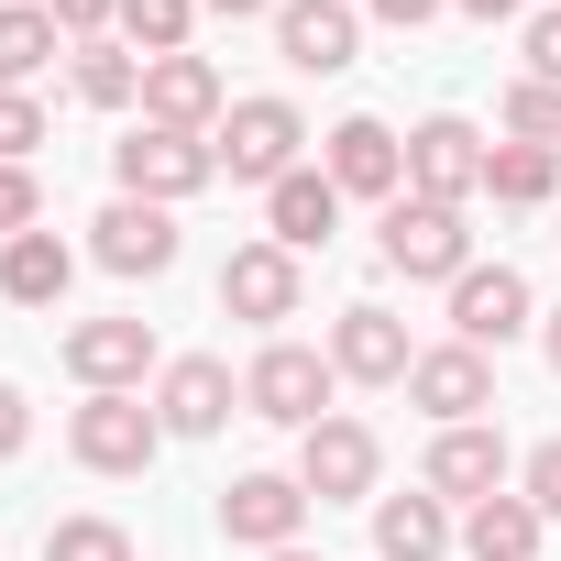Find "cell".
<instances>
[{
	"label": "cell",
	"instance_id": "1",
	"mask_svg": "<svg viewBox=\"0 0 561 561\" xmlns=\"http://www.w3.org/2000/svg\"><path fill=\"white\" fill-rule=\"evenodd\" d=\"M331 397H342V375H331L320 342H287V331H275V342L242 364V419H264V430H320Z\"/></svg>",
	"mask_w": 561,
	"mask_h": 561
},
{
	"label": "cell",
	"instance_id": "2",
	"mask_svg": "<svg viewBox=\"0 0 561 561\" xmlns=\"http://www.w3.org/2000/svg\"><path fill=\"white\" fill-rule=\"evenodd\" d=\"M209 154H220V176H231V187H275V176H298V165H309V122H298V100L253 89V100H231V111H220Z\"/></svg>",
	"mask_w": 561,
	"mask_h": 561
},
{
	"label": "cell",
	"instance_id": "3",
	"mask_svg": "<svg viewBox=\"0 0 561 561\" xmlns=\"http://www.w3.org/2000/svg\"><path fill=\"white\" fill-rule=\"evenodd\" d=\"M375 253L408 275V287H451V275L473 264V220L451 209V198H386V220H375Z\"/></svg>",
	"mask_w": 561,
	"mask_h": 561
},
{
	"label": "cell",
	"instance_id": "4",
	"mask_svg": "<svg viewBox=\"0 0 561 561\" xmlns=\"http://www.w3.org/2000/svg\"><path fill=\"white\" fill-rule=\"evenodd\" d=\"M67 451H78V473L133 484V473H154L165 419H154V397H144V386H133V397H78V408H67Z\"/></svg>",
	"mask_w": 561,
	"mask_h": 561
},
{
	"label": "cell",
	"instance_id": "5",
	"mask_svg": "<svg viewBox=\"0 0 561 561\" xmlns=\"http://www.w3.org/2000/svg\"><path fill=\"white\" fill-rule=\"evenodd\" d=\"M111 176H122V198H154V209H176V198L220 187V154H209V133H165V122H133V133L111 144Z\"/></svg>",
	"mask_w": 561,
	"mask_h": 561
},
{
	"label": "cell",
	"instance_id": "6",
	"mask_svg": "<svg viewBox=\"0 0 561 561\" xmlns=\"http://www.w3.org/2000/svg\"><path fill=\"white\" fill-rule=\"evenodd\" d=\"M298 309H309V264H298L287 242H231V253H220V320H253V331L275 342Z\"/></svg>",
	"mask_w": 561,
	"mask_h": 561
},
{
	"label": "cell",
	"instance_id": "7",
	"mask_svg": "<svg viewBox=\"0 0 561 561\" xmlns=\"http://www.w3.org/2000/svg\"><path fill=\"white\" fill-rule=\"evenodd\" d=\"M298 484L320 495V506H375V484H386V440L364 430V419H320V430H298Z\"/></svg>",
	"mask_w": 561,
	"mask_h": 561
},
{
	"label": "cell",
	"instance_id": "8",
	"mask_svg": "<svg viewBox=\"0 0 561 561\" xmlns=\"http://www.w3.org/2000/svg\"><path fill=\"white\" fill-rule=\"evenodd\" d=\"M320 176L342 187V198H408V133L397 122H375V111H353V122H331L320 133Z\"/></svg>",
	"mask_w": 561,
	"mask_h": 561
},
{
	"label": "cell",
	"instance_id": "9",
	"mask_svg": "<svg viewBox=\"0 0 561 561\" xmlns=\"http://www.w3.org/2000/svg\"><path fill=\"white\" fill-rule=\"evenodd\" d=\"M419 484H430L440 506H484V495H506V484H517V451H506V430H495V419H462V430H430Z\"/></svg>",
	"mask_w": 561,
	"mask_h": 561
},
{
	"label": "cell",
	"instance_id": "10",
	"mask_svg": "<svg viewBox=\"0 0 561 561\" xmlns=\"http://www.w3.org/2000/svg\"><path fill=\"white\" fill-rule=\"evenodd\" d=\"M528 331H539V298H528L517 264H462V275H451V342L506 353V342H528Z\"/></svg>",
	"mask_w": 561,
	"mask_h": 561
},
{
	"label": "cell",
	"instance_id": "11",
	"mask_svg": "<svg viewBox=\"0 0 561 561\" xmlns=\"http://www.w3.org/2000/svg\"><path fill=\"white\" fill-rule=\"evenodd\" d=\"M309 506H320V495H309L298 473H231V484H220V539L253 550V561H264V550H298Z\"/></svg>",
	"mask_w": 561,
	"mask_h": 561
},
{
	"label": "cell",
	"instance_id": "12",
	"mask_svg": "<svg viewBox=\"0 0 561 561\" xmlns=\"http://www.w3.org/2000/svg\"><path fill=\"white\" fill-rule=\"evenodd\" d=\"M484 133L462 122V111H430V122H408V187L419 198H451V209H473L484 198Z\"/></svg>",
	"mask_w": 561,
	"mask_h": 561
},
{
	"label": "cell",
	"instance_id": "13",
	"mask_svg": "<svg viewBox=\"0 0 561 561\" xmlns=\"http://www.w3.org/2000/svg\"><path fill=\"white\" fill-rule=\"evenodd\" d=\"M56 353H67V375H78L89 397H133L144 375H165V353H154V320H122V309H111V320H78Z\"/></svg>",
	"mask_w": 561,
	"mask_h": 561
},
{
	"label": "cell",
	"instance_id": "14",
	"mask_svg": "<svg viewBox=\"0 0 561 561\" xmlns=\"http://www.w3.org/2000/svg\"><path fill=\"white\" fill-rule=\"evenodd\" d=\"M408 408H419L430 430L495 419V353H473V342H430V353L408 364Z\"/></svg>",
	"mask_w": 561,
	"mask_h": 561
},
{
	"label": "cell",
	"instance_id": "15",
	"mask_svg": "<svg viewBox=\"0 0 561 561\" xmlns=\"http://www.w3.org/2000/svg\"><path fill=\"white\" fill-rule=\"evenodd\" d=\"M331 375L342 386H408V364H419V342H408V320L397 309H375V298H353L342 320H331Z\"/></svg>",
	"mask_w": 561,
	"mask_h": 561
},
{
	"label": "cell",
	"instance_id": "16",
	"mask_svg": "<svg viewBox=\"0 0 561 561\" xmlns=\"http://www.w3.org/2000/svg\"><path fill=\"white\" fill-rule=\"evenodd\" d=\"M231 408H242V375H231L220 353H176V364L154 375V419H165V440H209V430H231Z\"/></svg>",
	"mask_w": 561,
	"mask_h": 561
},
{
	"label": "cell",
	"instance_id": "17",
	"mask_svg": "<svg viewBox=\"0 0 561 561\" xmlns=\"http://www.w3.org/2000/svg\"><path fill=\"white\" fill-rule=\"evenodd\" d=\"M89 264H111V275H154L176 264V209H154V198H111L100 220H89Z\"/></svg>",
	"mask_w": 561,
	"mask_h": 561
},
{
	"label": "cell",
	"instance_id": "18",
	"mask_svg": "<svg viewBox=\"0 0 561 561\" xmlns=\"http://www.w3.org/2000/svg\"><path fill=\"white\" fill-rule=\"evenodd\" d=\"M275 56L298 78H342L364 56V12L353 0H287V12H275Z\"/></svg>",
	"mask_w": 561,
	"mask_h": 561
},
{
	"label": "cell",
	"instance_id": "19",
	"mask_svg": "<svg viewBox=\"0 0 561 561\" xmlns=\"http://www.w3.org/2000/svg\"><path fill=\"white\" fill-rule=\"evenodd\" d=\"M220 111H231V89H220V67H209L198 45L144 67V122H165V133H220Z\"/></svg>",
	"mask_w": 561,
	"mask_h": 561
},
{
	"label": "cell",
	"instance_id": "20",
	"mask_svg": "<svg viewBox=\"0 0 561 561\" xmlns=\"http://www.w3.org/2000/svg\"><path fill=\"white\" fill-rule=\"evenodd\" d=\"M331 231H342V187H331L320 165H298V176L264 187V242H287V253L309 264V253H331Z\"/></svg>",
	"mask_w": 561,
	"mask_h": 561
},
{
	"label": "cell",
	"instance_id": "21",
	"mask_svg": "<svg viewBox=\"0 0 561 561\" xmlns=\"http://www.w3.org/2000/svg\"><path fill=\"white\" fill-rule=\"evenodd\" d=\"M462 550V517L419 484V495H375V561H451Z\"/></svg>",
	"mask_w": 561,
	"mask_h": 561
},
{
	"label": "cell",
	"instance_id": "22",
	"mask_svg": "<svg viewBox=\"0 0 561 561\" xmlns=\"http://www.w3.org/2000/svg\"><path fill=\"white\" fill-rule=\"evenodd\" d=\"M67 287H78V242H56V231L0 242V298L12 309H67Z\"/></svg>",
	"mask_w": 561,
	"mask_h": 561
},
{
	"label": "cell",
	"instance_id": "23",
	"mask_svg": "<svg viewBox=\"0 0 561 561\" xmlns=\"http://www.w3.org/2000/svg\"><path fill=\"white\" fill-rule=\"evenodd\" d=\"M539 539H550V517L517 484L484 495V506H462V561H539Z\"/></svg>",
	"mask_w": 561,
	"mask_h": 561
},
{
	"label": "cell",
	"instance_id": "24",
	"mask_svg": "<svg viewBox=\"0 0 561 561\" xmlns=\"http://www.w3.org/2000/svg\"><path fill=\"white\" fill-rule=\"evenodd\" d=\"M56 56H78V45L56 34V12H45V0H0V89H34Z\"/></svg>",
	"mask_w": 561,
	"mask_h": 561
},
{
	"label": "cell",
	"instance_id": "25",
	"mask_svg": "<svg viewBox=\"0 0 561 561\" xmlns=\"http://www.w3.org/2000/svg\"><path fill=\"white\" fill-rule=\"evenodd\" d=\"M484 198H495V209H550V198H561V154L495 144V154H484Z\"/></svg>",
	"mask_w": 561,
	"mask_h": 561
},
{
	"label": "cell",
	"instance_id": "26",
	"mask_svg": "<svg viewBox=\"0 0 561 561\" xmlns=\"http://www.w3.org/2000/svg\"><path fill=\"white\" fill-rule=\"evenodd\" d=\"M78 100H89V111H144V56H133L122 34L78 45Z\"/></svg>",
	"mask_w": 561,
	"mask_h": 561
},
{
	"label": "cell",
	"instance_id": "27",
	"mask_svg": "<svg viewBox=\"0 0 561 561\" xmlns=\"http://www.w3.org/2000/svg\"><path fill=\"white\" fill-rule=\"evenodd\" d=\"M144 67L154 56H187V34H198V0H122V23H111Z\"/></svg>",
	"mask_w": 561,
	"mask_h": 561
},
{
	"label": "cell",
	"instance_id": "28",
	"mask_svg": "<svg viewBox=\"0 0 561 561\" xmlns=\"http://www.w3.org/2000/svg\"><path fill=\"white\" fill-rule=\"evenodd\" d=\"M45 561H144L122 517H56L45 528Z\"/></svg>",
	"mask_w": 561,
	"mask_h": 561
},
{
	"label": "cell",
	"instance_id": "29",
	"mask_svg": "<svg viewBox=\"0 0 561 561\" xmlns=\"http://www.w3.org/2000/svg\"><path fill=\"white\" fill-rule=\"evenodd\" d=\"M495 122H506V144H539V154H561V89H539V78H517Z\"/></svg>",
	"mask_w": 561,
	"mask_h": 561
},
{
	"label": "cell",
	"instance_id": "30",
	"mask_svg": "<svg viewBox=\"0 0 561 561\" xmlns=\"http://www.w3.org/2000/svg\"><path fill=\"white\" fill-rule=\"evenodd\" d=\"M34 144H45V100L0 89V165H34Z\"/></svg>",
	"mask_w": 561,
	"mask_h": 561
},
{
	"label": "cell",
	"instance_id": "31",
	"mask_svg": "<svg viewBox=\"0 0 561 561\" xmlns=\"http://www.w3.org/2000/svg\"><path fill=\"white\" fill-rule=\"evenodd\" d=\"M23 231H45V176L0 165V242H23Z\"/></svg>",
	"mask_w": 561,
	"mask_h": 561
},
{
	"label": "cell",
	"instance_id": "32",
	"mask_svg": "<svg viewBox=\"0 0 561 561\" xmlns=\"http://www.w3.org/2000/svg\"><path fill=\"white\" fill-rule=\"evenodd\" d=\"M517 495L561 528V440H539V451H517Z\"/></svg>",
	"mask_w": 561,
	"mask_h": 561
},
{
	"label": "cell",
	"instance_id": "33",
	"mask_svg": "<svg viewBox=\"0 0 561 561\" xmlns=\"http://www.w3.org/2000/svg\"><path fill=\"white\" fill-rule=\"evenodd\" d=\"M45 12H56V34H67V45H100V34L122 23V0H45Z\"/></svg>",
	"mask_w": 561,
	"mask_h": 561
},
{
	"label": "cell",
	"instance_id": "34",
	"mask_svg": "<svg viewBox=\"0 0 561 561\" xmlns=\"http://www.w3.org/2000/svg\"><path fill=\"white\" fill-rule=\"evenodd\" d=\"M528 78L561 89V0H550V12H528Z\"/></svg>",
	"mask_w": 561,
	"mask_h": 561
},
{
	"label": "cell",
	"instance_id": "35",
	"mask_svg": "<svg viewBox=\"0 0 561 561\" xmlns=\"http://www.w3.org/2000/svg\"><path fill=\"white\" fill-rule=\"evenodd\" d=\"M23 440H34V397L0 375V462H23Z\"/></svg>",
	"mask_w": 561,
	"mask_h": 561
},
{
	"label": "cell",
	"instance_id": "36",
	"mask_svg": "<svg viewBox=\"0 0 561 561\" xmlns=\"http://www.w3.org/2000/svg\"><path fill=\"white\" fill-rule=\"evenodd\" d=\"M451 0H364V23H386V34H419V23H440Z\"/></svg>",
	"mask_w": 561,
	"mask_h": 561
},
{
	"label": "cell",
	"instance_id": "37",
	"mask_svg": "<svg viewBox=\"0 0 561 561\" xmlns=\"http://www.w3.org/2000/svg\"><path fill=\"white\" fill-rule=\"evenodd\" d=\"M198 12H209V23H275L287 0H198Z\"/></svg>",
	"mask_w": 561,
	"mask_h": 561
},
{
	"label": "cell",
	"instance_id": "38",
	"mask_svg": "<svg viewBox=\"0 0 561 561\" xmlns=\"http://www.w3.org/2000/svg\"><path fill=\"white\" fill-rule=\"evenodd\" d=\"M462 23H528V0H451Z\"/></svg>",
	"mask_w": 561,
	"mask_h": 561
},
{
	"label": "cell",
	"instance_id": "39",
	"mask_svg": "<svg viewBox=\"0 0 561 561\" xmlns=\"http://www.w3.org/2000/svg\"><path fill=\"white\" fill-rule=\"evenodd\" d=\"M539 353H550V375H561V309H550V320H539Z\"/></svg>",
	"mask_w": 561,
	"mask_h": 561
},
{
	"label": "cell",
	"instance_id": "40",
	"mask_svg": "<svg viewBox=\"0 0 561 561\" xmlns=\"http://www.w3.org/2000/svg\"><path fill=\"white\" fill-rule=\"evenodd\" d=\"M264 561H320V550H309V539H298V550H264Z\"/></svg>",
	"mask_w": 561,
	"mask_h": 561
}]
</instances>
